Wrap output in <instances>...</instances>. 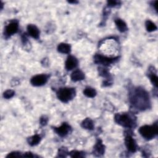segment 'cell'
Returning a JSON list of instances; mask_svg holds the SVG:
<instances>
[{
  "mask_svg": "<svg viewBox=\"0 0 158 158\" xmlns=\"http://www.w3.org/2000/svg\"><path fill=\"white\" fill-rule=\"evenodd\" d=\"M104 146L101 140H98L94 147L93 154L96 156H101L104 153Z\"/></svg>",
  "mask_w": 158,
  "mask_h": 158,
  "instance_id": "11",
  "label": "cell"
},
{
  "mask_svg": "<svg viewBox=\"0 0 158 158\" xmlns=\"http://www.w3.org/2000/svg\"><path fill=\"white\" fill-rule=\"evenodd\" d=\"M146 30L148 32H153V31H155L157 30V27L152 22H151V21L148 20L146 22Z\"/></svg>",
  "mask_w": 158,
  "mask_h": 158,
  "instance_id": "19",
  "label": "cell"
},
{
  "mask_svg": "<svg viewBox=\"0 0 158 158\" xmlns=\"http://www.w3.org/2000/svg\"><path fill=\"white\" fill-rule=\"evenodd\" d=\"M115 121L119 125L127 128L133 126V122L132 118L127 114H117L115 116Z\"/></svg>",
  "mask_w": 158,
  "mask_h": 158,
  "instance_id": "4",
  "label": "cell"
},
{
  "mask_svg": "<svg viewBox=\"0 0 158 158\" xmlns=\"http://www.w3.org/2000/svg\"><path fill=\"white\" fill-rule=\"evenodd\" d=\"M115 25H116L118 30L120 32H125V31L127 30V24L122 19H116L115 21Z\"/></svg>",
  "mask_w": 158,
  "mask_h": 158,
  "instance_id": "15",
  "label": "cell"
},
{
  "mask_svg": "<svg viewBox=\"0 0 158 158\" xmlns=\"http://www.w3.org/2000/svg\"><path fill=\"white\" fill-rule=\"evenodd\" d=\"M22 157H34V156L33 155V154L32 152H26L24 154V155L22 156Z\"/></svg>",
  "mask_w": 158,
  "mask_h": 158,
  "instance_id": "27",
  "label": "cell"
},
{
  "mask_svg": "<svg viewBox=\"0 0 158 158\" xmlns=\"http://www.w3.org/2000/svg\"><path fill=\"white\" fill-rule=\"evenodd\" d=\"M54 130L60 136H65L69 133L71 127L67 124L64 123L61 127L54 128Z\"/></svg>",
  "mask_w": 158,
  "mask_h": 158,
  "instance_id": "8",
  "label": "cell"
},
{
  "mask_svg": "<svg viewBox=\"0 0 158 158\" xmlns=\"http://www.w3.org/2000/svg\"><path fill=\"white\" fill-rule=\"evenodd\" d=\"M149 78H150V80L151 82V83H152V85L155 87H157V75L154 74L152 73L151 74V75H149Z\"/></svg>",
  "mask_w": 158,
  "mask_h": 158,
  "instance_id": "21",
  "label": "cell"
},
{
  "mask_svg": "<svg viewBox=\"0 0 158 158\" xmlns=\"http://www.w3.org/2000/svg\"><path fill=\"white\" fill-rule=\"evenodd\" d=\"M69 3H72V4H76L78 2H75V1H73V2H68Z\"/></svg>",
  "mask_w": 158,
  "mask_h": 158,
  "instance_id": "28",
  "label": "cell"
},
{
  "mask_svg": "<svg viewBox=\"0 0 158 158\" xmlns=\"http://www.w3.org/2000/svg\"><path fill=\"white\" fill-rule=\"evenodd\" d=\"M19 29L18 23L16 21H14L9 24L5 28V34L10 37L18 32Z\"/></svg>",
  "mask_w": 158,
  "mask_h": 158,
  "instance_id": "7",
  "label": "cell"
},
{
  "mask_svg": "<svg viewBox=\"0 0 158 158\" xmlns=\"http://www.w3.org/2000/svg\"><path fill=\"white\" fill-rule=\"evenodd\" d=\"M125 143L127 149L131 152H135L136 151V144L135 140L130 136L127 135L125 139Z\"/></svg>",
  "mask_w": 158,
  "mask_h": 158,
  "instance_id": "6",
  "label": "cell"
},
{
  "mask_svg": "<svg viewBox=\"0 0 158 158\" xmlns=\"http://www.w3.org/2000/svg\"><path fill=\"white\" fill-rule=\"evenodd\" d=\"M48 80V76L44 74L37 75L32 78L31 84L35 87H40L45 85Z\"/></svg>",
  "mask_w": 158,
  "mask_h": 158,
  "instance_id": "5",
  "label": "cell"
},
{
  "mask_svg": "<svg viewBox=\"0 0 158 158\" xmlns=\"http://www.w3.org/2000/svg\"><path fill=\"white\" fill-rule=\"evenodd\" d=\"M67 150L66 149L63 148H61L59 150V152H58V156L59 157H66V155H67Z\"/></svg>",
  "mask_w": 158,
  "mask_h": 158,
  "instance_id": "24",
  "label": "cell"
},
{
  "mask_svg": "<svg viewBox=\"0 0 158 158\" xmlns=\"http://www.w3.org/2000/svg\"><path fill=\"white\" fill-rule=\"evenodd\" d=\"M119 3L118 2H116V1H108L107 2V5H108V6L109 7H114V6H117Z\"/></svg>",
  "mask_w": 158,
  "mask_h": 158,
  "instance_id": "25",
  "label": "cell"
},
{
  "mask_svg": "<svg viewBox=\"0 0 158 158\" xmlns=\"http://www.w3.org/2000/svg\"><path fill=\"white\" fill-rule=\"evenodd\" d=\"M40 140H41L40 136L38 135H35L28 139V142L30 145L35 146L40 143Z\"/></svg>",
  "mask_w": 158,
  "mask_h": 158,
  "instance_id": "17",
  "label": "cell"
},
{
  "mask_svg": "<svg viewBox=\"0 0 158 158\" xmlns=\"http://www.w3.org/2000/svg\"><path fill=\"white\" fill-rule=\"evenodd\" d=\"M47 122H48V119L45 116H43L40 119V123L42 125H46Z\"/></svg>",
  "mask_w": 158,
  "mask_h": 158,
  "instance_id": "26",
  "label": "cell"
},
{
  "mask_svg": "<svg viewBox=\"0 0 158 158\" xmlns=\"http://www.w3.org/2000/svg\"><path fill=\"white\" fill-rule=\"evenodd\" d=\"M71 47L70 45L67 43H60L58 47V51L59 53H63V54L69 53L71 52Z\"/></svg>",
  "mask_w": 158,
  "mask_h": 158,
  "instance_id": "14",
  "label": "cell"
},
{
  "mask_svg": "<svg viewBox=\"0 0 158 158\" xmlns=\"http://www.w3.org/2000/svg\"><path fill=\"white\" fill-rule=\"evenodd\" d=\"M22 157V155L21 154V152H17V151L12 152L7 156V157Z\"/></svg>",
  "mask_w": 158,
  "mask_h": 158,
  "instance_id": "23",
  "label": "cell"
},
{
  "mask_svg": "<svg viewBox=\"0 0 158 158\" xmlns=\"http://www.w3.org/2000/svg\"><path fill=\"white\" fill-rule=\"evenodd\" d=\"M83 93L88 98H93L96 95V90L90 87L86 88L83 91Z\"/></svg>",
  "mask_w": 158,
  "mask_h": 158,
  "instance_id": "18",
  "label": "cell"
},
{
  "mask_svg": "<svg viewBox=\"0 0 158 158\" xmlns=\"http://www.w3.org/2000/svg\"><path fill=\"white\" fill-rule=\"evenodd\" d=\"M85 79L84 74L80 70L75 71L71 75V79L74 82H78Z\"/></svg>",
  "mask_w": 158,
  "mask_h": 158,
  "instance_id": "13",
  "label": "cell"
},
{
  "mask_svg": "<svg viewBox=\"0 0 158 158\" xmlns=\"http://www.w3.org/2000/svg\"><path fill=\"white\" fill-rule=\"evenodd\" d=\"M78 64V61L76 58L69 56L66 61V68L67 71H71L75 68Z\"/></svg>",
  "mask_w": 158,
  "mask_h": 158,
  "instance_id": "10",
  "label": "cell"
},
{
  "mask_svg": "<svg viewBox=\"0 0 158 158\" xmlns=\"http://www.w3.org/2000/svg\"><path fill=\"white\" fill-rule=\"evenodd\" d=\"M115 59L113 58H107L106 56H103L99 55H97L95 56V61L96 63L98 64H102L104 66H108L112 63L114 61Z\"/></svg>",
  "mask_w": 158,
  "mask_h": 158,
  "instance_id": "9",
  "label": "cell"
},
{
  "mask_svg": "<svg viewBox=\"0 0 158 158\" xmlns=\"http://www.w3.org/2000/svg\"><path fill=\"white\" fill-rule=\"evenodd\" d=\"M132 103L138 108L144 109L149 104V96L142 89H137L132 98Z\"/></svg>",
  "mask_w": 158,
  "mask_h": 158,
  "instance_id": "1",
  "label": "cell"
},
{
  "mask_svg": "<svg viewBox=\"0 0 158 158\" xmlns=\"http://www.w3.org/2000/svg\"><path fill=\"white\" fill-rule=\"evenodd\" d=\"M15 93L13 90H8L7 91H6L4 94H3V96L6 99H10L12 97L14 96Z\"/></svg>",
  "mask_w": 158,
  "mask_h": 158,
  "instance_id": "22",
  "label": "cell"
},
{
  "mask_svg": "<svg viewBox=\"0 0 158 158\" xmlns=\"http://www.w3.org/2000/svg\"><path fill=\"white\" fill-rule=\"evenodd\" d=\"M82 127L85 129L87 130H93L94 128V124L93 121L89 119V118H87L85 119L82 123Z\"/></svg>",
  "mask_w": 158,
  "mask_h": 158,
  "instance_id": "16",
  "label": "cell"
},
{
  "mask_svg": "<svg viewBox=\"0 0 158 158\" xmlns=\"http://www.w3.org/2000/svg\"><path fill=\"white\" fill-rule=\"evenodd\" d=\"M27 30L29 34L34 38L38 39L39 38L40 31L38 29L37 27V26H35V25L29 24L27 26Z\"/></svg>",
  "mask_w": 158,
  "mask_h": 158,
  "instance_id": "12",
  "label": "cell"
},
{
  "mask_svg": "<svg viewBox=\"0 0 158 158\" xmlns=\"http://www.w3.org/2000/svg\"><path fill=\"white\" fill-rule=\"evenodd\" d=\"M69 155L72 157H85L84 153L78 151H72L69 153Z\"/></svg>",
  "mask_w": 158,
  "mask_h": 158,
  "instance_id": "20",
  "label": "cell"
},
{
  "mask_svg": "<svg viewBox=\"0 0 158 158\" xmlns=\"http://www.w3.org/2000/svg\"><path fill=\"white\" fill-rule=\"evenodd\" d=\"M75 91L74 88H63L59 90L57 93L58 98L63 103H67L75 96Z\"/></svg>",
  "mask_w": 158,
  "mask_h": 158,
  "instance_id": "3",
  "label": "cell"
},
{
  "mask_svg": "<svg viewBox=\"0 0 158 158\" xmlns=\"http://www.w3.org/2000/svg\"><path fill=\"white\" fill-rule=\"evenodd\" d=\"M141 135L146 140H151L158 133V127L157 122L154 123L153 125H144L140 127L139 130Z\"/></svg>",
  "mask_w": 158,
  "mask_h": 158,
  "instance_id": "2",
  "label": "cell"
}]
</instances>
